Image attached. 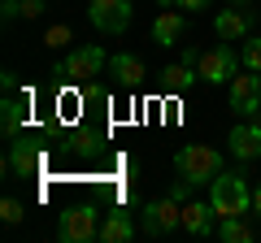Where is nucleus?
Segmentation results:
<instances>
[{"label": "nucleus", "instance_id": "nucleus-27", "mask_svg": "<svg viewBox=\"0 0 261 243\" xmlns=\"http://www.w3.org/2000/svg\"><path fill=\"white\" fill-rule=\"evenodd\" d=\"M157 5H166V9H170V5H178V0H157Z\"/></svg>", "mask_w": 261, "mask_h": 243}, {"label": "nucleus", "instance_id": "nucleus-20", "mask_svg": "<svg viewBox=\"0 0 261 243\" xmlns=\"http://www.w3.org/2000/svg\"><path fill=\"white\" fill-rule=\"evenodd\" d=\"M240 61H244V70H257V74H261V39H244Z\"/></svg>", "mask_w": 261, "mask_h": 243}, {"label": "nucleus", "instance_id": "nucleus-24", "mask_svg": "<svg viewBox=\"0 0 261 243\" xmlns=\"http://www.w3.org/2000/svg\"><path fill=\"white\" fill-rule=\"evenodd\" d=\"M209 5H214V0H178L183 13H200V9H209Z\"/></svg>", "mask_w": 261, "mask_h": 243}, {"label": "nucleus", "instance_id": "nucleus-15", "mask_svg": "<svg viewBox=\"0 0 261 243\" xmlns=\"http://www.w3.org/2000/svg\"><path fill=\"white\" fill-rule=\"evenodd\" d=\"M248 26H252V22H248V13H244V9H235V5H231V9H222V13L214 18L218 39H226V44H231V39H248Z\"/></svg>", "mask_w": 261, "mask_h": 243}, {"label": "nucleus", "instance_id": "nucleus-23", "mask_svg": "<svg viewBox=\"0 0 261 243\" xmlns=\"http://www.w3.org/2000/svg\"><path fill=\"white\" fill-rule=\"evenodd\" d=\"M187 191H192V183H187V178H178V183L166 191V196H170V200H178V204H187Z\"/></svg>", "mask_w": 261, "mask_h": 243}, {"label": "nucleus", "instance_id": "nucleus-19", "mask_svg": "<svg viewBox=\"0 0 261 243\" xmlns=\"http://www.w3.org/2000/svg\"><path fill=\"white\" fill-rule=\"evenodd\" d=\"M0 217H5V226H22L27 204H22V200H13V196H5V200H0Z\"/></svg>", "mask_w": 261, "mask_h": 243}, {"label": "nucleus", "instance_id": "nucleus-12", "mask_svg": "<svg viewBox=\"0 0 261 243\" xmlns=\"http://www.w3.org/2000/svg\"><path fill=\"white\" fill-rule=\"evenodd\" d=\"M109 74H113V83L122 87V92H135V87L144 83V61L140 56H130V52H118V56H109Z\"/></svg>", "mask_w": 261, "mask_h": 243}, {"label": "nucleus", "instance_id": "nucleus-2", "mask_svg": "<svg viewBox=\"0 0 261 243\" xmlns=\"http://www.w3.org/2000/svg\"><path fill=\"white\" fill-rule=\"evenodd\" d=\"M174 169H178V178L192 183V187H205V183H214V178L222 174V152L209 148V143H183V148L174 152Z\"/></svg>", "mask_w": 261, "mask_h": 243}, {"label": "nucleus", "instance_id": "nucleus-1", "mask_svg": "<svg viewBox=\"0 0 261 243\" xmlns=\"http://www.w3.org/2000/svg\"><path fill=\"white\" fill-rule=\"evenodd\" d=\"M209 204H214L218 217H244V213H252V187L244 183V174L222 169L209 183Z\"/></svg>", "mask_w": 261, "mask_h": 243}, {"label": "nucleus", "instance_id": "nucleus-11", "mask_svg": "<svg viewBox=\"0 0 261 243\" xmlns=\"http://www.w3.org/2000/svg\"><path fill=\"white\" fill-rule=\"evenodd\" d=\"M214 222H218V213H214L209 200H187V204H183V230H187V234H196V239L218 234Z\"/></svg>", "mask_w": 261, "mask_h": 243}, {"label": "nucleus", "instance_id": "nucleus-13", "mask_svg": "<svg viewBox=\"0 0 261 243\" xmlns=\"http://www.w3.org/2000/svg\"><path fill=\"white\" fill-rule=\"evenodd\" d=\"M135 217L126 213V208H113V213H105V222H100V243H130L135 239Z\"/></svg>", "mask_w": 261, "mask_h": 243}, {"label": "nucleus", "instance_id": "nucleus-10", "mask_svg": "<svg viewBox=\"0 0 261 243\" xmlns=\"http://www.w3.org/2000/svg\"><path fill=\"white\" fill-rule=\"evenodd\" d=\"M39 161H44V157H39V148H35L31 139H22V135H18V139H9V157H5V169H9L13 178H31V174L39 169Z\"/></svg>", "mask_w": 261, "mask_h": 243}, {"label": "nucleus", "instance_id": "nucleus-7", "mask_svg": "<svg viewBox=\"0 0 261 243\" xmlns=\"http://www.w3.org/2000/svg\"><path fill=\"white\" fill-rule=\"evenodd\" d=\"M140 230L152 234V239L183 230V204H178V200H170V196H166V200H152V204H144V213H140Z\"/></svg>", "mask_w": 261, "mask_h": 243}, {"label": "nucleus", "instance_id": "nucleus-6", "mask_svg": "<svg viewBox=\"0 0 261 243\" xmlns=\"http://www.w3.org/2000/svg\"><path fill=\"white\" fill-rule=\"evenodd\" d=\"M130 18H135V5L130 0H92L87 5V22L105 35H126Z\"/></svg>", "mask_w": 261, "mask_h": 243}, {"label": "nucleus", "instance_id": "nucleus-21", "mask_svg": "<svg viewBox=\"0 0 261 243\" xmlns=\"http://www.w3.org/2000/svg\"><path fill=\"white\" fill-rule=\"evenodd\" d=\"M70 39H74V35H70V26H48L44 44H48V48H65V44H70Z\"/></svg>", "mask_w": 261, "mask_h": 243}, {"label": "nucleus", "instance_id": "nucleus-14", "mask_svg": "<svg viewBox=\"0 0 261 243\" xmlns=\"http://www.w3.org/2000/svg\"><path fill=\"white\" fill-rule=\"evenodd\" d=\"M178 39H183V13L178 9H161L157 18H152V44L157 48H174Z\"/></svg>", "mask_w": 261, "mask_h": 243}, {"label": "nucleus", "instance_id": "nucleus-9", "mask_svg": "<svg viewBox=\"0 0 261 243\" xmlns=\"http://www.w3.org/2000/svg\"><path fill=\"white\" fill-rule=\"evenodd\" d=\"M226 148H231V157L240 161V165L261 161V117H244V122H235L231 135H226Z\"/></svg>", "mask_w": 261, "mask_h": 243}, {"label": "nucleus", "instance_id": "nucleus-5", "mask_svg": "<svg viewBox=\"0 0 261 243\" xmlns=\"http://www.w3.org/2000/svg\"><path fill=\"white\" fill-rule=\"evenodd\" d=\"M57 239L61 243H92V239H100V208L96 204L65 208L61 222H57Z\"/></svg>", "mask_w": 261, "mask_h": 243}, {"label": "nucleus", "instance_id": "nucleus-17", "mask_svg": "<svg viewBox=\"0 0 261 243\" xmlns=\"http://www.w3.org/2000/svg\"><path fill=\"white\" fill-rule=\"evenodd\" d=\"M22 122H27V104L13 100V92L5 96V104H0V131H5V139H18L22 135Z\"/></svg>", "mask_w": 261, "mask_h": 243}, {"label": "nucleus", "instance_id": "nucleus-8", "mask_svg": "<svg viewBox=\"0 0 261 243\" xmlns=\"http://www.w3.org/2000/svg\"><path fill=\"white\" fill-rule=\"evenodd\" d=\"M226 92H231L235 117H261V74L257 70H240V74L226 83Z\"/></svg>", "mask_w": 261, "mask_h": 243}, {"label": "nucleus", "instance_id": "nucleus-16", "mask_svg": "<svg viewBox=\"0 0 261 243\" xmlns=\"http://www.w3.org/2000/svg\"><path fill=\"white\" fill-rule=\"evenodd\" d=\"M200 83V70L196 66H187V61H174V66H166L161 70V87H166V92H192V87Z\"/></svg>", "mask_w": 261, "mask_h": 243}, {"label": "nucleus", "instance_id": "nucleus-3", "mask_svg": "<svg viewBox=\"0 0 261 243\" xmlns=\"http://www.w3.org/2000/svg\"><path fill=\"white\" fill-rule=\"evenodd\" d=\"M105 70H109L105 48L100 44H83V48H74V52L65 56V61H57L53 74L65 78V83H74V87H87V83H96V74H105Z\"/></svg>", "mask_w": 261, "mask_h": 243}, {"label": "nucleus", "instance_id": "nucleus-4", "mask_svg": "<svg viewBox=\"0 0 261 243\" xmlns=\"http://www.w3.org/2000/svg\"><path fill=\"white\" fill-rule=\"evenodd\" d=\"M196 70H200V78H205L209 87H222V83H231V78L244 70V61H240V52H235L226 39H218L214 48H205V52H200Z\"/></svg>", "mask_w": 261, "mask_h": 243}, {"label": "nucleus", "instance_id": "nucleus-25", "mask_svg": "<svg viewBox=\"0 0 261 243\" xmlns=\"http://www.w3.org/2000/svg\"><path fill=\"white\" fill-rule=\"evenodd\" d=\"M252 217H261V183L252 187Z\"/></svg>", "mask_w": 261, "mask_h": 243}, {"label": "nucleus", "instance_id": "nucleus-22", "mask_svg": "<svg viewBox=\"0 0 261 243\" xmlns=\"http://www.w3.org/2000/svg\"><path fill=\"white\" fill-rule=\"evenodd\" d=\"M44 9H48V0H22V18H27V22H31V18H39Z\"/></svg>", "mask_w": 261, "mask_h": 243}, {"label": "nucleus", "instance_id": "nucleus-18", "mask_svg": "<svg viewBox=\"0 0 261 243\" xmlns=\"http://www.w3.org/2000/svg\"><path fill=\"white\" fill-rule=\"evenodd\" d=\"M218 239L222 243H252V226L244 217H218Z\"/></svg>", "mask_w": 261, "mask_h": 243}, {"label": "nucleus", "instance_id": "nucleus-26", "mask_svg": "<svg viewBox=\"0 0 261 243\" xmlns=\"http://www.w3.org/2000/svg\"><path fill=\"white\" fill-rule=\"evenodd\" d=\"M226 5H252V0H226Z\"/></svg>", "mask_w": 261, "mask_h": 243}]
</instances>
